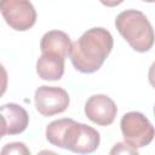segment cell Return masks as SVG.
Listing matches in <instances>:
<instances>
[{
    "label": "cell",
    "instance_id": "cell-1",
    "mask_svg": "<svg viewBox=\"0 0 155 155\" xmlns=\"http://www.w3.org/2000/svg\"><path fill=\"white\" fill-rule=\"evenodd\" d=\"M114 46L111 34L104 28H91L71 44L69 56L74 68L84 74L97 71Z\"/></svg>",
    "mask_w": 155,
    "mask_h": 155
},
{
    "label": "cell",
    "instance_id": "cell-2",
    "mask_svg": "<svg viewBox=\"0 0 155 155\" xmlns=\"http://www.w3.org/2000/svg\"><path fill=\"white\" fill-rule=\"evenodd\" d=\"M46 139L54 147L68 149L73 153H93L101 142L97 130L73 119H59L46 127Z\"/></svg>",
    "mask_w": 155,
    "mask_h": 155
},
{
    "label": "cell",
    "instance_id": "cell-3",
    "mask_svg": "<svg viewBox=\"0 0 155 155\" xmlns=\"http://www.w3.org/2000/svg\"><path fill=\"white\" fill-rule=\"evenodd\" d=\"M115 27L134 51L147 52L153 47V27L143 12L138 10L120 12L115 19Z\"/></svg>",
    "mask_w": 155,
    "mask_h": 155
},
{
    "label": "cell",
    "instance_id": "cell-4",
    "mask_svg": "<svg viewBox=\"0 0 155 155\" xmlns=\"http://www.w3.org/2000/svg\"><path fill=\"white\" fill-rule=\"evenodd\" d=\"M124 139L131 147L138 149L147 147L154 139V127L139 111L126 113L120 121Z\"/></svg>",
    "mask_w": 155,
    "mask_h": 155
},
{
    "label": "cell",
    "instance_id": "cell-5",
    "mask_svg": "<svg viewBox=\"0 0 155 155\" xmlns=\"http://www.w3.org/2000/svg\"><path fill=\"white\" fill-rule=\"evenodd\" d=\"M0 12L15 30H29L36 22V11L29 0H0Z\"/></svg>",
    "mask_w": 155,
    "mask_h": 155
},
{
    "label": "cell",
    "instance_id": "cell-6",
    "mask_svg": "<svg viewBox=\"0 0 155 155\" xmlns=\"http://www.w3.org/2000/svg\"><path fill=\"white\" fill-rule=\"evenodd\" d=\"M36 110L44 116H52L67 110L70 98L62 87L40 86L34 94Z\"/></svg>",
    "mask_w": 155,
    "mask_h": 155
},
{
    "label": "cell",
    "instance_id": "cell-7",
    "mask_svg": "<svg viewBox=\"0 0 155 155\" xmlns=\"http://www.w3.org/2000/svg\"><path fill=\"white\" fill-rule=\"evenodd\" d=\"M85 114L99 126L111 125L116 117L117 108L114 101L105 94H93L85 103Z\"/></svg>",
    "mask_w": 155,
    "mask_h": 155
},
{
    "label": "cell",
    "instance_id": "cell-8",
    "mask_svg": "<svg viewBox=\"0 0 155 155\" xmlns=\"http://www.w3.org/2000/svg\"><path fill=\"white\" fill-rule=\"evenodd\" d=\"M70 47V38L62 30H50L44 34L40 41V48L42 53L56 54L63 58H67V56H69Z\"/></svg>",
    "mask_w": 155,
    "mask_h": 155
},
{
    "label": "cell",
    "instance_id": "cell-9",
    "mask_svg": "<svg viewBox=\"0 0 155 155\" xmlns=\"http://www.w3.org/2000/svg\"><path fill=\"white\" fill-rule=\"evenodd\" d=\"M0 114L5 117L7 125V133L8 134H18L22 133L28 124H29V115L25 109L16 103H7L0 107Z\"/></svg>",
    "mask_w": 155,
    "mask_h": 155
},
{
    "label": "cell",
    "instance_id": "cell-10",
    "mask_svg": "<svg viewBox=\"0 0 155 155\" xmlns=\"http://www.w3.org/2000/svg\"><path fill=\"white\" fill-rule=\"evenodd\" d=\"M64 61L63 57L42 53L36 62V73L42 80H59L64 74Z\"/></svg>",
    "mask_w": 155,
    "mask_h": 155
},
{
    "label": "cell",
    "instance_id": "cell-11",
    "mask_svg": "<svg viewBox=\"0 0 155 155\" xmlns=\"http://www.w3.org/2000/svg\"><path fill=\"white\" fill-rule=\"evenodd\" d=\"M1 154H30V150L23 144V143H19V142H16V143H10V144H6L2 150H1Z\"/></svg>",
    "mask_w": 155,
    "mask_h": 155
},
{
    "label": "cell",
    "instance_id": "cell-12",
    "mask_svg": "<svg viewBox=\"0 0 155 155\" xmlns=\"http://www.w3.org/2000/svg\"><path fill=\"white\" fill-rule=\"evenodd\" d=\"M110 154H138V150L133 147H131L130 144L125 143H117L114 145V148L110 150Z\"/></svg>",
    "mask_w": 155,
    "mask_h": 155
},
{
    "label": "cell",
    "instance_id": "cell-13",
    "mask_svg": "<svg viewBox=\"0 0 155 155\" xmlns=\"http://www.w3.org/2000/svg\"><path fill=\"white\" fill-rule=\"evenodd\" d=\"M7 82H8V78H7V71L4 68V65L0 63V97L4 96V93L7 90Z\"/></svg>",
    "mask_w": 155,
    "mask_h": 155
},
{
    "label": "cell",
    "instance_id": "cell-14",
    "mask_svg": "<svg viewBox=\"0 0 155 155\" xmlns=\"http://www.w3.org/2000/svg\"><path fill=\"white\" fill-rule=\"evenodd\" d=\"M7 133V125H6V120L5 117L0 114V139Z\"/></svg>",
    "mask_w": 155,
    "mask_h": 155
},
{
    "label": "cell",
    "instance_id": "cell-15",
    "mask_svg": "<svg viewBox=\"0 0 155 155\" xmlns=\"http://www.w3.org/2000/svg\"><path fill=\"white\" fill-rule=\"evenodd\" d=\"M104 6H107V7H115V6H117V5H120L124 0H99Z\"/></svg>",
    "mask_w": 155,
    "mask_h": 155
},
{
    "label": "cell",
    "instance_id": "cell-16",
    "mask_svg": "<svg viewBox=\"0 0 155 155\" xmlns=\"http://www.w3.org/2000/svg\"><path fill=\"white\" fill-rule=\"evenodd\" d=\"M142 1H144V2H154V0H142Z\"/></svg>",
    "mask_w": 155,
    "mask_h": 155
}]
</instances>
